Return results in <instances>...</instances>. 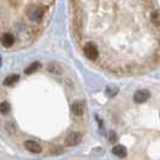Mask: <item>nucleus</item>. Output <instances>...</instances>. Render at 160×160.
I'll list each match as a JSON object with an SVG mask.
<instances>
[{
    "mask_svg": "<svg viewBox=\"0 0 160 160\" xmlns=\"http://www.w3.org/2000/svg\"><path fill=\"white\" fill-rule=\"evenodd\" d=\"M25 13H27V17L35 23H40L42 18H43V15H45L43 8H40V6H32V8H27Z\"/></svg>",
    "mask_w": 160,
    "mask_h": 160,
    "instance_id": "f257e3e1",
    "label": "nucleus"
},
{
    "mask_svg": "<svg viewBox=\"0 0 160 160\" xmlns=\"http://www.w3.org/2000/svg\"><path fill=\"white\" fill-rule=\"evenodd\" d=\"M83 52H84V56L87 57L90 60H95L96 58L99 57V49L96 47L94 43L92 42H88L84 48H83Z\"/></svg>",
    "mask_w": 160,
    "mask_h": 160,
    "instance_id": "f03ea898",
    "label": "nucleus"
},
{
    "mask_svg": "<svg viewBox=\"0 0 160 160\" xmlns=\"http://www.w3.org/2000/svg\"><path fill=\"white\" fill-rule=\"evenodd\" d=\"M82 141V135L80 132H71L65 138V144L66 146H77Z\"/></svg>",
    "mask_w": 160,
    "mask_h": 160,
    "instance_id": "7ed1b4c3",
    "label": "nucleus"
},
{
    "mask_svg": "<svg viewBox=\"0 0 160 160\" xmlns=\"http://www.w3.org/2000/svg\"><path fill=\"white\" fill-rule=\"evenodd\" d=\"M148 99H149V92L148 90H144V89L137 90L136 93L134 94V101L136 104H143Z\"/></svg>",
    "mask_w": 160,
    "mask_h": 160,
    "instance_id": "20e7f679",
    "label": "nucleus"
},
{
    "mask_svg": "<svg viewBox=\"0 0 160 160\" xmlns=\"http://www.w3.org/2000/svg\"><path fill=\"white\" fill-rule=\"evenodd\" d=\"M24 147H25L27 151H29L30 153H41L42 152V147H41L38 142L32 141V140L25 141V142H24Z\"/></svg>",
    "mask_w": 160,
    "mask_h": 160,
    "instance_id": "39448f33",
    "label": "nucleus"
},
{
    "mask_svg": "<svg viewBox=\"0 0 160 160\" xmlns=\"http://www.w3.org/2000/svg\"><path fill=\"white\" fill-rule=\"evenodd\" d=\"M1 45L4 46V47H11V46H13V43H15V36L12 35V34H10V32H6V34H4L2 36H1Z\"/></svg>",
    "mask_w": 160,
    "mask_h": 160,
    "instance_id": "423d86ee",
    "label": "nucleus"
},
{
    "mask_svg": "<svg viewBox=\"0 0 160 160\" xmlns=\"http://www.w3.org/2000/svg\"><path fill=\"white\" fill-rule=\"evenodd\" d=\"M71 111L75 116H82L84 113V105L82 101H75L71 106Z\"/></svg>",
    "mask_w": 160,
    "mask_h": 160,
    "instance_id": "0eeeda50",
    "label": "nucleus"
},
{
    "mask_svg": "<svg viewBox=\"0 0 160 160\" xmlns=\"http://www.w3.org/2000/svg\"><path fill=\"white\" fill-rule=\"evenodd\" d=\"M112 153L116 155V157H118V158H125L127 157V148L124 147V146H122V144H117V146H114L112 148Z\"/></svg>",
    "mask_w": 160,
    "mask_h": 160,
    "instance_id": "6e6552de",
    "label": "nucleus"
},
{
    "mask_svg": "<svg viewBox=\"0 0 160 160\" xmlns=\"http://www.w3.org/2000/svg\"><path fill=\"white\" fill-rule=\"evenodd\" d=\"M19 80V76L18 75H10L8 76L5 80H4V86H8V87H11L13 84H16Z\"/></svg>",
    "mask_w": 160,
    "mask_h": 160,
    "instance_id": "1a4fd4ad",
    "label": "nucleus"
},
{
    "mask_svg": "<svg viewBox=\"0 0 160 160\" xmlns=\"http://www.w3.org/2000/svg\"><path fill=\"white\" fill-rule=\"evenodd\" d=\"M118 90H119V89H118L117 86H107V87H106V95L112 98V96L117 95Z\"/></svg>",
    "mask_w": 160,
    "mask_h": 160,
    "instance_id": "9d476101",
    "label": "nucleus"
},
{
    "mask_svg": "<svg viewBox=\"0 0 160 160\" xmlns=\"http://www.w3.org/2000/svg\"><path fill=\"white\" fill-rule=\"evenodd\" d=\"M39 66H40V63H32V64H30L25 70H24V72L27 73V75H30V73H32V72H35L38 69H39Z\"/></svg>",
    "mask_w": 160,
    "mask_h": 160,
    "instance_id": "9b49d317",
    "label": "nucleus"
},
{
    "mask_svg": "<svg viewBox=\"0 0 160 160\" xmlns=\"http://www.w3.org/2000/svg\"><path fill=\"white\" fill-rule=\"evenodd\" d=\"M11 111V106L8 102H1L0 104V113L1 114H8Z\"/></svg>",
    "mask_w": 160,
    "mask_h": 160,
    "instance_id": "f8f14e48",
    "label": "nucleus"
},
{
    "mask_svg": "<svg viewBox=\"0 0 160 160\" xmlns=\"http://www.w3.org/2000/svg\"><path fill=\"white\" fill-rule=\"evenodd\" d=\"M152 22L157 27H160V13L158 12V11H155V12H153L152 15Z\"/></svg>",
    "mask_w": 160,
    "mask_h": 160,
    "instance_id": "ddd939ff",
    "label": "nucleus"
},
{
    "mask_svg": "<svg viewBox=\"0 0 160 160\" xmlns=\"http://www.w3.org/2000/svg\"><path fill=\"white\" fill-rule=\"evenodd\" d=\"M48 70H49V72H53V73H60V72H62L60 68H59V66H57V65H54V64L49 65V66H48Z\"/></svg>",
    "mask_w": 160,
    "mask_h": 160,
    "instance_id": "4468645a",
    "label": "nucleus"
},
{
    "mask_svg": "<svg viewBox=\"0 0 160 160\" xmlns=\"http://www.w3.org/2000/svg\"><path fill=\"white\" fill-rule=\"evenodd\" d=\"M108 140H110V142H111V143H116V142H117V140H118L117 134H116V132H113V131H111V132L108 134Z\"/></svg>",
    "mask_w": 160,
    "mask_h": 160,
    "instance_id": "2eb2a0df",
    "label": "nucleus"
},
{
    "mask_svg": "<svg viewBox=\"0 0 160 160\" xmlns=\"http://www.w3.org/2000/svg\"><path fill=\"white\" fill-rule=\"evenodd\" d=\"M6 127H8V131H10L11 134H13V132H15V130H16V129H15V127H13V124H11V123H8V125H6Z\"/></svg>",
    "mask_w": 160,
    "mask_h": 160,
    "instance_id": "dca6fc26",
    "label": "nucleus"
},
{
    "mask_svg": "<svg viewBox=\"0 0 160 160\" xmlns=\"http://www.w3.org/2000/svg\"><path fill=\"white\" fill-rule=\"evenodd\" d=\"M0 65H1V58H0Z\"/></svg>",
    "mask_w": 160,
    "mask_h": 160,
    "instance_id": "f3484780",
    "label": "nucleus"
}]
</instances>
